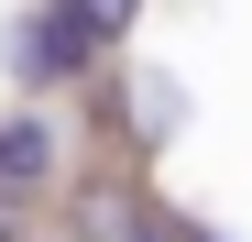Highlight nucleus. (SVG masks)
Returning <instances> with one entry per match:
<instances>
[{
  "label": "nucleus",
  "mask_w": 252,
  "mask_h": 242,
  "mask_svg": "<svg viewBox=\"0 0 252 242\" xmlns=\"http://www.w3.org/2000/svg\"><path fill=\"white\" fill-rule=\"evenodd\" d=\"M0 242H33V231H22V209H11V198H0Z\"/></svg>",
  "instance_id": "4"
},
{
  "label": "nucleus",
  "mask_w": 252,
  "mask_h": 242,
  "mask_svg": "<svg viewBox=\"0 0 252 242\" xmlns=\"http://www.w3.org/2000/svg\"><path fill=\"white\" fill-rule=\"evenodd\" d=\"M55 187H66V132L44 110H11L0 121V198L22 209V198H55Z\"/></svg>",
  "instance_id": "2"
},
{
  "label": "nucleus",
  "mask_w": 252,
  "mask_h": 242,
  "mask_svg": "<svg viewBox=\"0 0 252 242\" xmlns=\"http://www.w3.org/2000/svg\"><path fill=\"white\" fill-rule=\"evenodd\" d=\"M77 11H88V22L110 33V44H121V33H132V22H143V0H77Z\"/></svg>",
  "instance_id": "3"
},
{
  "label": "nucleus",
  "mask_w": 252,
  "mask_h": 242,
  "mask_svg": "<svg viewBox=\"0 0 252 242\" xmlns=\"http://www.w3.org/2000/svg\"><path fill=\"white\" fill-rule=\"evenodd\" d=\"M99 55H110V33L77 11V0H33V11L11 22V77H22L33 99H44V88H77Z\"/></svg>",
  "instance_id": "1"
}]
</instances>
